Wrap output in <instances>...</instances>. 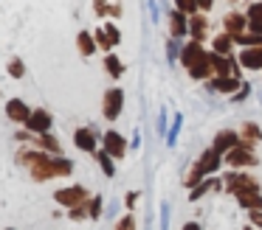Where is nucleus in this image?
<instances>
[{"instance_id": "nucleus-36", "label": "nucleus", "mask_w": 262, "mask_h": 230, "mask_svg": "<svg viewBox=\"0 0 262 230\" xmlns=\"http://www.w3.org/2000/svg\"><path fill=\"white\" fill-rule=\"evenodd\" d=\"M93 9H96V14H99V17L110 14V3H107V0H93Z\"/></svg>"}, {"instance_id": "nucleus-47", "label": "nucleus", "mask_w": 262, "mask_h": 230, "mask_svg": "<svg viewBox=\"0 0 262 230\" xmlns=\"http://www.w3.org/2000/svg\"><path fill=\"white\" fill-rule=\"evenodd\" d=\"M198 227H200L198 222H186V224H183V230H198Z\"/></svg>"}, {"instance_id": "nucleus-48", "label": "nucleus", "mask_w": 262, "mask_h": 230, "mask_svg": "<svg viewBox=\"0 0 262 230\" xmlns=\"http://www.w3.org/2000/svg\"><path fill=\"white\" fill-rule=\"evenodd\" d=\"M228 3H237V0H228Z\"/></svg>"}, {"instance_id": "nucleus-39", "label": "nucleus", "mask_w": 262, "mask_h": 230, "mask_svg": "<svg viewBox=\"0 0 262 230\" xmlns=\"http://www.w3.org/2000/svg\"><path fill=\"white\" fill-rule=\"evenodd\" d=\"M166 123H169V121H166V110H161V115H158V132L161 135L166 132Z\"/></svg>"}, {"instance_id": "nucleus-15", "label": "nucleus", "mask_w": 262, "mask_h": 230, "mask_svg": "<svg viewBox=\"0 0 262 230\" xmlns=\"http://www.w3.org/2000/svg\"><path fill=\"white\" fill-rule=\"evenodd\" d=\"M189 14H183L181 9H172L169 11V34L172 37H178V39H183L189 34V20H186Z\"/></svg>"}, {"instance_id": "nucleus-18", "label": "nucleus", "mask_w": 262, "mask_h": 230, "mask_svg": "<svg viewBox=\"0 0 262 230\" xmlns=\"http://www.w3.org/2000/svg\"><path fill=\"white\" fill-rule=\"evenodd\" d=\"M6 115H9V121L26 123V121H29V115H31V110L26 107V101H20V98H12V101L6 104Z\"/></svg>"}, {"instance_id": "nucleus-33", "label": "nucleus", "mask_w": 262, "mask_h": 230, "mask_svg": "<svg viewBox=\"0 0 262 230\" xmlns=\"http://www.w3.org/2000/svg\"><path fill=\"white\" fill-rule=\"evenodd\" d=\"M23 73H26V65H23V62H20V59H12V62H9V76L20 79V76H23Z\"/></svg>"}, {"instance_id": "nucleus-31", "label": "nucleus", "mask_w": 262, "mask_h": 230, "mask_svg": "<svg viewBox=\"0 0 262 230\" xmlns=\"http://www.w3.org/2000/svg\"><path fill=\"white\" fill-rule=\"evenodd\" d=\"M166 56H169V62L181 59V45H178V37H172L169 42H166Z\"/></svg>"}, {"instance_id": "nucleus-35", "label": "nucleus", "mask_w": 262, "mask_h": 230, "mask_svg": "<svg viewBox=\"0 0 262 230\" xmlns=\"http://www.w3.org/2000/svg\"><path fill=\"white\" fill-rule=\"evenodd\" d=\"M82 216H88V202H79V205L71 208V219H82Z\"/></svg>"}, {"instance_id": "nucleus-8", "label": "nucleus", "mask_w": 262, "mask_h": 230, "mask_svg": "<svg viewBox=\"0 0 262 230\" xmlns=\"http://www.w3.org/2000/svg\"><path fill=\"white\" fill-rule=\"evenodd\" d=\"M102 149H107L110 155L116 157V160H121V157L127 155V140L121 138L116 129H107V132L102 135Z\"/></svg>"}, {"instance_id": "nucleus-7", "label": "nucleus", "mask_w": 262, "mask_h": 230, "mask_svg": "<svg viewBox=\"0 0 262 230\" xmlns=\"http://www.w3.org/2000/svg\"><path fill=\"white\" fill-rule=\"evenodd\" d=\"M51 123H54V118L48 110H31L29 121H26L23 126L29 129L31 135H42V132H51Z\"/></svg>"}, {"instance_id": "nucleus-10", "label": "nucleus", "mask_w": 262, "mask_h": 230, "mask_svg": "<svg viewBox=\"0 0 262 230\" xmlns=\"http://www.w3.org/2000/svg\"><path fill=\"white\" fill-rule=\"evenodd\" d=\"M96 42H99V48L102 50H113L116 45L121 42V34H119V28L113 25V22H107V25H102V28H96Z\"/></svg>"}, {"instance_id": "nucleus-41", "label": "nucleus", "mask_w": 262, "mask_h": 230, "mask_svg": "<svg viewBox=\"0 0 262 230\" xmlns=\"http://www.w3.org/2000/svg\"><path fill=\"white\" fill-rule=\"evenodd\" d=\"M211 6H214V0H198V9H200V11H206V14L211 11Z\"/></svg>"}, {"instance_id": "nucleus-14", "label": "nucleus", "mask_w": 262, "mask_h": 230, "mask_svg": "<svg viewBox=\"0 0 262 230\" xmlns=\"http://www.w3.org/2000/svg\"><path fill=\"white\" fill-rule=\"evenodd\" d=\"M198 166H200V171L206 174V177H209V174H214L217 168L223 166V155L220 151L214 149V146H211V149H206L203 155H200V160H198Z\"/></svg>"}, {"instance_id": "nucleus-34", "label": "nucleus", "mask_w": 262, "mask_h": 230, "mask_svg": "<svg viewBox=\"0 0 262 230\" xmlns=\"http://www.w3.org/2000/svg\"><path fill=\"white\" fill-rule=\"evenodd\" d=\"M248 95H251V87H248V84H239L237 93H231V101H237V104H239V101H245Z\"/></svg>"}, {"instance_id": "nucleus-30", "label": "nucleus", "mask_w": 262, "mask_h": 230, "mask_svg": "<svg viewBox=\"0 0 262 230\" xmlns=\"http://www.w3.org/2000/svg\"><path fill=\"white\" fill-rule=\"evenodd\" d=\"M175 9H181L183 14H189V17H192L194 11H200L198 9V0H175Z\"/></svg>"}, {"instance_id": "nucleus-22", "label": "nucleus", "mask_w": 262, "mask_h": 230, "mask_svg": "<svg viewBox=\"0 0 262 230\" xmlns=\"http://www.w3.org/2000/svg\"><path fill=\"white\" fill-rule=\"evenodd\" d=\"M34 146H37V149H46V151H51V155H59V151H62V146H59V140L54 138L51 132H42V135H37V138H34Z\"/></svg>"}, {"instance_id": "nucleus-2", "label": "nucleus", "mask_w": 262, "mask_h": 230, "mask_svg": "<svg viewBox=\"0 0 262 230\" xmlns=\"http://www.w3.org/2000/svg\"><path fill=\"white\" fill-rule=\"evenodd\" d=\"M259 163V157L254 155V146L248 143H237L234 149H228L223 155V166H231V168H251Z\"/></svg>"}, {"instance_id": "nucleus-12", "label": "nucleus", "mask_w": 262, "mask_h": 230, "mask_svg": "<svg viewBox=\"0 0 262 230\" xmlns=\"http://www.w3.org/2000/svg\"><path fill=\"white\" fill-rule=\"evenodd\" d=\"M239 79L237 76H211L209 79V90L211 93H226V95H231V93H237L239 90Z\"/></svg>"}, {"instance_id": "nucleus-40", "label": "nucleus", "mask_w": 262, "mask_h": 230, "mask_svg": "<svg viewBox=\"0 0 262 230\" xmlns=\"http://www.w3.org/2000/svg\"><path fill=\"white\" fill-rule=\"evenodd\" d=\"M161 224H164V227L169 224V205H166V202L161 205Z\"/></svg>"}, {"instance_id": "nucleus-11", "label": "nucleus", "mask_w": 262, "mask_h": 230, "mask_svg": "<svg viewBox=\"0 0 262 230\" xmlns=\"http://www.w3.org/2000/svg\"><path fill=\"white\" fill-rule=\"evenodd\" d=\"M211 25H209V17H206V11H194L192 17H189V37L198 39V42H203L206 37H209Z\"/></svg>"}, {"instance_id": "nucleus-28", "label": "nucleus", "mask_w": 262, "mask_h": 230, "mask_svg": "<svg viewBox=\"0 0 262 230\" xmlns=\"http://www.w3.org/2000/svg\"><path fill=\"white\" fill-rule=\"evenodd\" d=\"M102 205H104V202H102V196H91V199H88V216H91V219H99V216H102Z\"/></svg>"}, {"instance_id": "nucleus-26", "label": "nucleus", "mask_w": 262, "mask_h": 230, "mask_svg": "<svg viewBox=\"0 0 262 230\" xmlns=\"http://www.w3.org/2000/svg\"><path fill=\"white\" fill-rule=\"evenodd\" d=\"M93 155H96V160H99V166H102V171L107 174V177H113V174H116V166H113V160H116V157L110 155L107 149H96Z\"/></svg>"}, {"instance_id": "nucleus-4", "label": "nucleus", "mask_w": 262, "mask_h": 230, "mask_svg": "<svg viewBox=\"0 0 262 230\" xmlns=\"http://www.w3.org/2000/svg\"><path fill=\"white\" fill-rule=\"evenodd\" d=\"M206 59H209V50H206L203 42H198V39H192V42H186V45L181 48V62L186 65V70L203 65Z\"/></svg>"}, {"instance_id": "nucleus-46", "label": "nucleus", "mask_w": 262, "mask_h": 230, "mask_svg": "<svg viewBox=\"0 0 262 230\" xmlns=\"http://www.w3.org/2000/svg\"><path fill=\"white\" fill-rule=\"evenodd\" d=\"M248 28H251V31H259L262 34V22H248Z\"/></svg>"}, {"instance_id": "nucleus-3", "label": "nucleus", "mask_w": 262, "mask_h": 230, "mask_svg": "<svg viewBox=\"0 0 262 230\" xmlns=\"http://www.w3.org/2000/svg\"><path fill=\"white\" fill-rule=\"evenodd\" d=\"M223 188H226L228 194L237 196V194H243V191H248V188H259V183H256L251 174L237 171V168H234V171H228L226 177H223Z\"/></svg>"}, {"instance_id": "nucleus-44", "label": "nucleus", "mask_w": 262, "mask_h": 230, "mask_svg": "<svg viewBox=\"0 0 262 230\" xmlns=\"http://www.w3.org/2000/svg\"><path fill=\"white\" fill-rule=\"evenodd\" d=\"M149 11H152V20H158V3L155 0H149Z\"/></svg>"}, {"instance_id": "nucleus-20", "label": "nucleus", "mask_w": 262, "mask_h": 230, "mask_svg": "<svg viewBox=\"0 0 262 230\" xmlns=\"http://www.w3.org/2000/svg\"><path fill=\"white\" fill-rule=\"evenodd\" d=\"M237 202H239V208H245V211H254V208H259V211H262L259 188H248V191H243V194H237Z\"/></svg>"}, {"instance_id": "nucleus-6", "label": "nucleus", "mask_w": 262, "mask_h": 230, "mask_svg": "<svg viewBox=\"0 0 262 230\" xmlns=\"http://www.w3.org/2000/svg\"><path fill=\"white\" fill-rule=\"evenodd\" d=\"M54 199L65 208H74V205H79V202H88L91 196H88L85 185H71V188H59L57 194H54Z\"/></svg>"}, {"instance_id": "nucleus-24", "label": "nucleus", "mask_w": 262, "mask_h": 230, "mask_svg": "<svg viewBox=\"0 0 262 230\" xmlns=\"http://www.w3.org/2000/svg\"><path fill=\"white\" fill-rule=\"evenodd\" d=\"M104 70H107L110 79H119V76H124V62L107 50V56H104Z\"/></svg>"}, {"instance_id": "nucleus-9", "label": "nucleus", "mask_w": 262, "mask_h": 230, "mask_svg": "<svg viewBox=\"0 0 262 230\" xmlns=\"http://www.w3.org/2000/svg\"><path fill=\"white\" fill-rule=\"evenodd\" d=\"M237 59L245 70H262V45H245L237 54Z\"/></svg>"}, {"instance_id": "nucleus-17", "label": "nucleus", "mask_w": 262, "mask_h": 230, "mask_svg": "<svg viewBox=\"0 0 262 230\" xmlns=\"http://www.w3.org/2000/svg\"><path fill=\"white\" fill-rule=\"evenodd\" d=\"M220 188H223V180H214V177H203V180H200V183L194 185L192 191H189V199H192V202H198L200 196H206V194H209V191H220Z\"/></svg>"}, {"instance_id": "nucleus-37", "label": "nucleus", "mask_w": 262, "mask_h": 230, "mask_svg": "<svg viewBox=\"0 0 262 230\" xmlns=\"http://www.w3.org/2000/svg\"><path fill=\"white\" fill-rule=\"evenodd\" d=\"M248 219H251V224H256V227H262V211H259V208H254V211H248Z\"/></svg>"}, {"instance_id": "nucleus-1", "label": "nucleus", "mask_w": 262, "mask_h": 230, "mask_svg": "<svg viewBox=\"0 0 262 230\" xmlns=\"http://www.w3.org/2000/svg\"><path fill=\"white\" fill-rule=\"evenodd\" d=\"M23 166H29L31 177L46 183V180H54V177H68L74 171V163L68 157H59V155H51V151H20L17 157Z\"/></svg>"}, {"instance_id": "nucleus-25", "label": "nucleus", "mask_w": 262, "mask_h": 230, "mask_svg": "<svg viewBox=\"0 0 262 230\" xmlns=\"http://www.w3.org/2000/svg\"><path fill=\"white\" fill-rule=\"evenodd\" d=\"M239 138H243V143H248V146H254V143H259L262 140V129L256 126V123H243V129H239Z\"/></svg>"}, {"instance_id": "nucleus-32", "label": "nucleus", "mask_w": 262, "mask_h": 230, "mask_svg": "<svg viewBox=\"0 0 262 230\" xmlns=\"http://www.w3.org/2000/svg\"><path fill=\"white\" fill-rule=\"evenodd\" d=\"M248 22H262V0L248 6Z\"/></svg>"}, {"instance_id": "nucleus-43", "label": "nucleus", "mask_w": 262, "mask_h": 230, "mask_svg": "<svg viewBox=\"0 0 262 230\" xmlns=\"http://www.w3.org/2000/svg\"><path fill=\"white\" fill-rule=\"evenodd\" d=\"M110 17H121V6L119 3H110Z\"/></svg>"}, {"instance_id": "nucleus-23", "label": "nucleus", "mask_w": 262, "mask_h": 230, "mask_svg": "<svg viewBox=\"0 0 262 230\" xmlns=\"http://www.w3.org/2000/svg\"><path fill=\"white\" fill-rule=\"evenodd\" d=\"M231 45H237L231 31H223V34H217V37L211 39V48H214L217 54H231Z\"/></svg>"}, {"instance_id": "nucleus-19", "label": "nucleus", "mask_w": 262, "mask_h": 230, "mask_svg": "<svg viewBox=\"0 0 262 230\" xmlns=\"http://www.w3.org/2000/svg\"><path fill=\"white\" fill-rule=\"evenodd\" d=\"M223 25H226V31H231V34H243L245 28H248V14L228 11V14L223 17Z\"/></svg>"}, {"instance_id": "nucleus-13", "label": "nucleus", "mask_w": 262, "mask_h": 230, "mask_svg": "<svg viewBox=\"0 0 262 230\" xmlns=\"http://www.w3.org/2000/svg\"><path fill=\"white\" fill-rule=\"evenodd\" d=\"M237 143H243V138H239V132H234V129H223V132H217L214 140H211V146H214L220 155H226V151L234 149Z\"/></svg>"}, {"instance_id": "nucleus-16", "label": "nucleus", "mask_w": 262, "mask_h": 230, "mask_svg": "<svg viewBox=\"0 0 262 230\" xmlns=\"http://www.w3.org/2000/svg\"><path fill=\"white\" fill-rule=\"evenodd\" d=\"M74 143L79 146L82 151H96V129L91 126H82L74 132Z\"/></svg>"}, {"instance_id": "nucleus-45", "label": "nucleus", "mask_w": 262, "mask_h": 230, "mask_svg": "<svg viewBox=\"0 0 262 230\" xmlns=\"http://www.w3.org/2000/svg\"><path fill=\"white\" fill-rule=\"evenodd\" d=\"M133 149H138V146H141V132H136V135H133Z\"/></svg>"}, {"instance_id": "nucleus-38", "label": "nucleus", "mask_w": 262, "mask_h": 230, "mask_svg": "<svg viewBox=\"0 0 262 230\" xmlns=\"http://www.w3.org/2000/svg\"><path fill=\"white\" fill-rule=\"evenodd\" d=\"M116 224H119V227H136V219H133V213H127V216L124 219H119V222H116Z\"/></svg>"}, {"instance_id": "nucleus-29", "label": "nucleus", "mask_w": 262, "mask_h": 230, "mask_svg": "<svg viewBox=\"0 0 262 230\" xmlns=\"http://www.w3.org/2000/svg\"><path fill=\"white\" fill-rule=\"evenodd\" d=\"M203 177H206V174L200 171V166H198V163H194V166H192V171L186 174V188H194V185H198V183H200V180H203Z\"/></svg>"}, {"instance_id": "nucleus-5", "label": "nucleus", "mask_w": 262, "mask_h": 230, "mask_svg": "<svg viewBox=\"0 0 262 230\" xmlns=\"http://www.w3.org/2000/svg\"><path fill=\"white\" fill-rule=\"evenodd\" d=\"M121 110H124V90L121 87H113L104 93V104H102V112L107 121H116V118L121 115Z\"/></svg>"}, {"instance_id": "nucleus-21", "label": "nucleus", "mask_w": 262, "mask_h": 230, "mask_svg": "<svg viewBox=\"0 0 262 230\" xmlns=\"http://www.w3.org/2000/svg\"><path fill=\"white\" fill-rule=\"evenodd\" d=\"M96 37H93L91 31H79L76 34V48H79V54L82 56H93L96 54Z\"/></svg>"}, {"instance_id": "nucleus-27", "label": "nucleus", "mask_w": 262, "mask_h": 230, "mask_svg": "<svg viewBox=\"0 0 262 230\" xmlns=\"http://www.w3.org/2000/svg\"><path fill=\"white\" fill-rule=\"evenodd\" d=\"M181 129H183V115H181V112H175V118H172V126H169V132H166V143H169V146L178 143V135H181Z\"/></svg>"}, {"instance_id": "nucleus-42", "label": "nucleus", "mask_w": 262, "mask_h": 230, "mask_svg": "<svg viewBox=\"0 0 262 230\" xmlns=\"http://www.w3.org/2000/svg\"><path fill=\"white\" fill-rule=\"evenodd\" d=\"M136 199H138V191H130V194L124 196V202H127V208L133 211V205H136Z\"/></svg>"}]
</instances>
